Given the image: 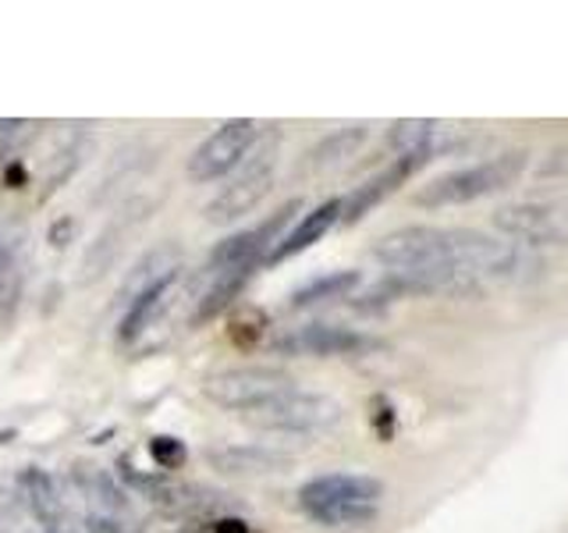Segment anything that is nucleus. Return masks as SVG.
Listing matches in <instances>:
<instances>
[{"mask_svg":"<svg viewBox=\"0 0 568 533\" xmlns=\"http://www.w3.org/2000/svg\"><path fill=\"white\" fill-rule=\"evenodd\" d=\"M85 530L89 533H132V530H121V523L114 520V515H89L85 520Z\"/></svg>","mask_w":568,"mask_h":533,"instance_id":"nucleus-25","label":"nucleus"},{"mask_svg":"<svg viewBox=\"0 0 568 533\" xmlns=\"http://www.w3.org/2000/svg\"><path fill=\"white\" fill-rule=\"evenodd\" d=\"M178 278H182V266H178L174 274H168L164 281H156V284H150L146 292L142 295H135L129 306H124V316H121V328H118V334H121V342H135V338L146 331L153 320H156V313L168 306L171 302V295H174V284H178Z\"/></svg>","mask_w":568,"mask_h":533,"instance_id":"nucleus-15","label":"nucleus"},{"mask_svg":"<svg viewBox=\"0 0 568 533\" xmlns=\"http://www.w3.org/2000/svg\"><path fill=\"white\" fill-rule=\"evenodd\" d=\"M213 533H248V526L242 520H217L213 523Z\"/></svg>","mask_w":568,"mask_h":533,"instance_id":"nucleus-26","label":"nucleus"},{"mask_svg":"<svg viewBox=\"0 0 568 533\" xmlns=\"http://www.w3.org/2000/svg\"><path fill=\"white\" fill-rule=\"evenodd\" d=\"M150 455L156 459L160 470H178L185 462V444L178 438H171V434H156L150 441Z\"/></svg>","mask_w":568,"mask_h":533,"instance_id":"nucleus-24","label":"nucleus"},{"mask_svg":"<svg viewBox=\"0 0 568 533\" xmlns=\"http://www.w3.org/2000/svg\"><path fill=\"white\" fill-rule=\"evenodd\" d=\"M253 271L256 266H227V271H213L210 289L200 299V310H195V324H203V320H213L217 313H224L231 302L239 299V292L245 289V281L253 278Z\"/></svg>","mask_w":568,"mask_h":533,"instance_id":"nucleus-19","label":"nucleus"},{"mask_svg":"<svg viewBox=\"0 0 568 533\" xmlns=\"http://www.w3.org/2000/svg\"><path fill=\"white\" fill-rule=\"evenodd\" d=\"M494 224L501 239L540 249V245H568V195L540 203H511L494 213Z\"/></svg>","mask_w":568,"mask_h":533,"instance_id":"nucleus-7","label":"nucleus"},{"mask_svg":"<svg viewBox=\"0 0 568 533\" xmlns=\"http://www.w3.org/2000/svg\"><path fill=\"white\" fill-rule=\"evenodd\" d=\"M342 207H345V200H327V203H320L316 210L302 213V221L292 231H284V239L274 245V253L266 257V260L281 263V260L302 253V249H310L313 242H320L337 221H342Z\"/></svg>","mask_w":568,"mask_h":533,"instance_id":"nucleus-14","label":"nucleus"},{"mask_svg":"<svg viewBox=\"0 0 568 533\" xmlns=\"http://www.w3.org/2000/svg\"><path fill=\"white\" fill-rule=\"evenodd\" d=\"M292 388H298L295 378L277 366H231V370L213 373L203 384L206 399L213 405H221L227 413H239V416L284 395V391H292Z\"/></svg>","mask_w":568,"mask_h":533,"instance_id":"nucleus-5","label":"nucleus"},{"mask_svg":"<svg viewBox=\"0 0 568 533\" xmlns=\"http://www.w3.org/2000/svg\"><path fill=\"white\" fill-rule=\"evenodd\" d=\"M26 289V231L0 218V324L14 316Z\"/></svg>","mask_w":568,"mask_h":533,"instance_id":"nucleus-12","label":"nucleus"},{"mask_svg":"<svg viewBox=\"0 0 568 533\" xmlns=\"http://www.w3.org/2000/svg\"><path fill=\"white\" fill-rule=\"evenodd\" d=\"M298 210H302V200H288L284 207H277L263 224L217 242L210 260H206V271L213 274V271H227V266H256L263 257L274 253V245L284 239V228L295 221Z\"/></svg>","mask_w":568,"mask_h":533,"instance_id":"nucleus-9","label":"nucleus"},{"mask_svg":"<svg viewBox=\"0 0 568 533\" xmlns=\"http://www.w3.org/2000/svg\"><path fill=\"white\" fill-rule=\"evenodd\" d=\"M22 494H26V505H29V512L36 515V523H43L47 526V533H53L61 526V520H64V502H61V491H58V480H53L47 470H40V466H29L26 473H22Z\"/></svg>","mask_w":568,"mask_h":533,"instance_id":"nucleus-16","label":"nucleus"},{"mask_svg":"<svg viewBox=\"0 0 568 533\" xmlns=\"http://www.w3.org/2000/svg\"><path fill=\"white\" fill-rule=\"evenodd\" d=\"M178 271V245L174 242H164V245H156V249H150L146 257H142L132 271H129V278L121 281V289H118V302L121 306H129V302L135 299V295H142L150 289V284H156V281H164L168 274H174Z\"/></svg>","mask_w":568,"mask_h":533,"instance_id":"nucleus-17","label":"nucleus"},{"mask_svg":"<svg viewBox=\"0 0 568 533\" xmlns=\"http://www.w3.org/2000/svg\"><path fill=\"white\" fill-rule=\"evenodd\" d=\"M387 142L402 153L440 150V124L437 121H395L387 132Z\"/></svg>","mask_w":568,"mask_h":533,"instance_id":"nucleus-23","label":"nucleus"},{"mask_svg":"<svg viewBox=\"0 0 568 533\" xmlns=\"http://www.w3.org/2000/svg\"><path fill=\"white\" fill-rule=\"evenodd\" d=\"M242 420L248 426L274 434H320L342 423V405L327 395H316V391L292 388L271 402L248 409V413H242Z\"/></svg>","mask_w":568,"mask_h":533,"instance_id":"nucleus-4","label":"nucleus"},{"mask_svg":"<svg viewBox=\"0 0 568 533\" xmlns=\"http://www.w3.org/2000/svg\"><path fill=\"white\" fill-rule=\"evenodd\" d=\"M206 462L227 476H271L292 466V455L263 449V444H210Z\"/></svg>","mask_w":568,"mask_h":533,"instance_id":"nucleus-13","label":"nucleus"},{"mask_svg":"<svg viewBox=\"0 0 568 533\" xmlns=\"http://www.w3.org/2000/svg\"><path fill=\"white\" fill-rule=\"evenodd\" d=\"M274 171H277V142L274 147H263L256 153H248L245 171L231 178V182L203 207L206 221L210 224H235L245 218V213H253L263 203V195L271 192Z\"/></svg>","mask_w":568,"mask_h":533,"instance_id":"nucleus-6","label":"nucleus"},{"mask_svg":"<svg viewBox=\"0 0 568 533\" xmlns=\"http://www.w3.org/2000/svg\"><path fill=\"white\" fill-rule=\"evenodd\" d=\"M526 164H529V157L523 150H515V153H497L490 160H479V164H469V168L444 171L416 192V203L437 210V207H458V203L484 200V195L505 192L508 185L519 182Z\"/></svg>","mask_w":568,"mask_h":533,"instance_id":"nucleus-3","label":"nucleus"},{"mask_svg":"<svg viewBox=\"0 0 568 533\" xmlns=\"http://www.w3.org/2000/svg\"><path fill=\"white\" fill-rule=\"evenodd\" d=\"M53 533H58V530H53Z\"/></svg>","mask_w":568,"mask_h":533,"instance_id":"nucleus-27","label":"nucleus"},{"mask_svg":"<svg viewBox=\"0 0 568 533\" xmlns=\"http://www.w3.org/2000/svg\"><path fill=\"white\" fill-rule=\"evenodd\" d=\"M75 473V484L82 487V494L89 497V502H97L100 505V515H121V512H129V494H124L118 484H114V476H106L100 466H71Z\"/></svg>","mask_w":568,"mask_h":533,"instance_id":"nucleus-20","label":"nucleus"},{"mask_svg":"<svg viewBox=\"0 0 568 533\" xmlns=\"http://www.w3.org/2000/svg\"><path fill=\"white\" fill-rule=\"evenodd\" d=\"M363 139H366V129H363V124H352V129H337V132H331V135L310 153V168H313V171H324V168L342 164L345 157H352L355 150L363 147Z\"/></svg>","mask_w":568,"mask_h":533,"instance_id":"nucleus-22","label":"nucleus"},{"mask_svg":"<svg viewBox=\"0 0 568 533\" xmlns=\"http://www.w3.org/2000/svg\"><path fill=\"white\" fill-rule=\"evenodd\" d=\"M384 484L366 473H327L302 484L298 505L324 526H363L377 515Z\"/></svg>","mask_w":568,"mask_h":533,"instance_id":"nucleus-2","label":"nucleus"},{"mask_svg":"<svg viewBox=\"0 0 568 533\" xmlns=\"http://www.w3.org/2000/svg\"><path fill=\"white\" fill-rule=\"evenodd\" d=\"M373 342L366 334L342 328V324H302L288 334L274 338V352L281 355H352Z\"/></svg>","mask_w":568,"mask_h":533,"instance_id":"nucleus-10","label":"nucleus"},{"mask_svg":"<svg viewBox=\"0 0 568 533\" xmlns=\"http://www.w3.org/2000/svg\"><path fill=\"white\" fill-rule=\"evenodd\" d=\"M355 284H359V271H331V274H320L310 284L292 295V310H306L316 306V302H331V299H345Z\"/></svg>","mask_w":568,"mask_h":533,"instance_id":"nucleus-21","label":"nucleus"},{"mask_svg":"<svg viewBox=\"0 0 568 533\" xmlns=\"http://www.w3.org/2000/svg\"><path fill=\"white\" fill-rule=\"evenodd\" d=\"M395 292L479 295L490 284H526L544 274V260L508 239L476 228L408 224L373 245Z\"/></svg>","mask_w":568,"mask_h":533,"instance_id":"nucleus-1","label":"nucleus"},{"mask_svg":"<svg viewBox=\"0 0 568 533\" xmlns=\"http://www.w3.org/2000/svg\"><path fill=\"white\" fill-rule=\"evenodd\" d=\"M142 218V213H121V218H114L111 224H106L100 231V239L89 245V253L82 260V284L97 281L100 274H106V266H111L118 260V253L124 249V239H129V228Z\"/></svg>","mask_w":568,"mask_h":533,"instance_id":"nucleus-18","label":"nucleus"},{"mask_svg":"<svg viewBox=\"0 0 568 533\" xmlns=\"http://www.w3.org/2000/svg\"><path fill=\"white\" fill-rule=\"evenodd\" d=\"M437 153H440V150L402 153V157L395 160V164L387 168V171H381L377 178H369L366 185H359V189L352 192V200L342 207V221H345V224H355L359 218H366V213H369L373 207H377V203L384 200V195L395 192V189L405 182V178H413L423 164H430V160H434Z\"/></svg>","mask_w":568,"mask_h":533,"instance_id":"nucleus-11","label":"nucleus"},{"mask_svg":"<svg viewBox=\"0 0 568 533\" xmlns=\"http://www.w3.org/2000/svg\"><path fill=\"white\" fill-rule=\"evenodd\" d=\"M256 142H260V124L253 118H231L195 147L185 171L192 182H217V178L235 171L242 160H248Z\"/></svg>","mask_w":568,"mask_h":533,"instance_id":"nucleus-8","label":"nucleus"}]
</instances>
